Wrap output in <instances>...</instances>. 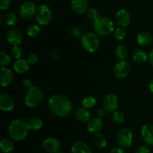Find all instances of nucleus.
<instances>
[{"instance_id": "nucleus-1", "label": "nucleus", "mask_w": 153, "mask_h": 153, "mask_svg": "<svg viewBox=\"0 0 153 153\" xmlns=\"http://www.w3.org/2000/svg\"><path fill=\"white\" fill-rule=\"evenodd\" d=\"M48 107L51 113L60 117L68 116L73 110L70 100L61 94L52 96L48 102Z\"/></svg>"}, {"instance_id": "nucleus-2", "label": "nucleus", "mask_w": 153, "mask_h": 153, "mask_svg": "<svg viewBox=\"0 0 153 153\" xmlns=\"http://www.w3.org/2000/svg\"><path fill=\"white\" fill-rule=\"evenodd\" d=\"M27 122L22 119H15L8 126V133L13 140L22 141L25 140L28 132Z\"/></svg>"}, {"instance_id": "nucleus-3", "label": "nucleus", "mask_w": 153, "mask_h": 153, "mask_svg": "<svg viewBox=\"0 0 153 153\" xmlns=\"http://www.w3.org/2000/svg\"><path fill=\"white\" fill-rule=\"evenodd\" d=\"M114 23L106 16H100L94 22V31L100 36H108L114 31Z\"/></svg>"}, {"instance_id": "nucleus-4", "label": "nucleus", "mask_w": 153, "mask_h": 153, "mask_svg": "<svg viewBox=\"0 0 153 153\" xmlns=\"http://www.w3.org/2000/svg\"><path fill=\"white\" fill-rule=\"evenodd\" d=\"M81 43L86 52L93 53L100 47V40L95 32H86L81 37Z\"/></svg>"}, {"instance_id": "nucleus-5", "label": "nucleus", "mask_w": 153, "mask_h": 153, "mask_svg": "<svg viewBox=\"0 0 153 153\" xmlns=\"http://www.w3.org/2000/svg\"><path fill=\"white\" fill-rule=\"evenodd\" d=\"M43 100V93L38 87H32L28 90L25 98V103L30 108H36L40 104Z\"/></svg>"}, {"instance_id": "nucleus-6", "label": "nucleus", "mask_w": 153, "mask_h": 153, "mask_svg": "<svg viewBox=\"0 0 153 153\" xmlns=\"http://www.w3.org/2000/svg\"><path fill=\"white\" fill-rule=\"evenodd\" d=\"M36 20L40 25H46L52 21L53 12L50 6L48 4H41L39 6L36 12Z\"/></svg>"}, {"instance_id": "nucleus-7", "label": "nucleus", "mask_w": 153, "mask_h": 153, "mask_svg": "<svg viewBox=\"0 0 153 153\" xmlns=\"http://www.w3.org/2000/svg\"><path fill=\"white\" fill-rule=\"evenodd\" d=\"M116 140L120 146L129 148L133 141L132 131L128 128H122L117 134Z\"/></svg>"}, {"instance_id": "nucleus-8", "label": "nucleus", "mask_w": 153, "mask_h": 153, "mask_svg": "<svg viewBox=\"0 0 153 153\" xmlns=\"http://www.w3.org/2000/svg\"><path fill=\"white\" fill-rule=\"evenodd\" d=\"M37 7H36V4H34L33 1H24V2L21 4L20 7H19V16H20L22 19L28 20V19H31L33 16H35L36 12H37Z\"/></svg>"}, {"instance_id": "nucleus-9", "label": "nucleus", "mask_w": 153, "mask_h": 153, "mask_svg": "<svg viewBox=\"0 0 153 153\" xmlns=\"http://www.w3.org/2000/svg\"><path fill=\"white\" fill-rule=\"evenodd\" d=\"M131 71V65L128 61L125 60H120L119 62L117 63L113 69L114 76L117 79H123L126 78Z\"/></svg>"}, {"instance_id": "nucleus-10", "label": "nucleus", "mask_w": 153, "mask_h": 153, "mask_svg": "<svg viewBox=\"0 0 153 153\" xmlns=\"http://www.w3.org/2000/svg\"><path fill=\"white\" fill-rule=\"evenodd\" d=\"M119 105V99L115 94H110L105 96L103 100V107L108 112H114Z\"/></svg>"}, {"instance_id": "nucleus-11", "label": "nucleus", "mask_w": 153, "mask_h": 153, "mask_svg": "<svg viewBox=\"0 0 153 153\" xmlns=\"http://www.w3.org/2000/svg\"><path fill=\"white\" fill-rule=\"evenodd\" d=\"M43 147L46 152L57 153L61 149V142L55 137H47L43 142Z\"/></svg>"}, {"instance_id": "nucleus-12", "label": "nucleus", "mask_w": 153, "mask_h": 153, "mask_svg": "<svg viewBox=\"0 0 153 153\" xmlns=\"http://www.w3.org/2000/svg\"><path fill=\"white\" fill-rule=\"evenodd\" d=\"M6 37L9 43L13 46H19L23 41L22 32L16 28H11L7 31Z\"/></svg>"}, {"instance_id": "nucleus-13", "label": "nucleus", "mask_w": 153, "mask_h": 153, "mask_svg": "<svg viewBox=\"0 0 153 153\" xmlns=\"http://www.w3.org/2000/svg\"><path fill=\"white\" fill-rule=\"evenodd\" d=\"M116 22L120 27L128 26L131 22V16L128 10L125 9H120L116 13Z\"/></svg>"}, {"instance_id": "nucleus-14", "label": "nucleus", "mask_w": 153, "mask_h": 153, "mask_svg": "<svg viewBox=\"0 0 153 153\" xmlns=\"http://www.w3.org/2000/svg\"><path fill=\"white\" fill-rule=\"evenodd\" d=\"M14 100L13 97L7 94H2L0 96V108L4 111H11L14 108Z\"/></svg>"}, {"instance_id": "nucleus-15", "label": "nucleus", "mask_w": 153, "mask_h": 153, "mask_svg": "<svg viewBox=\"0 0 153 153\" xmlns=\"http://www.w3.org/2000/svg\"><path fill=\"white\" fill-rule=\"evenodd\" d=\"M104 123L100 117H94L90 120L87 124V130L88 132L97 134L99 133L103 128Z\"/></svg>"}, {"instance_id": "nucleus-16", "label": "nucleus", "mask_w": 153, "mask_h": 153, "mask_svg": "<svg viewBox=\"0 0 153 153\" xmlns=\"http://www.w3.org/2000/svg\"><path fill=\"white\" fill-rule=\"evenodd\" d=\"M141 134L145 143L149 146H153V125L145 124L141 128Z\"/></svg>"}, {"instance_id": "nucleus-17", "label": "nucleus", "mask_w": 153, "mask_h": 153, "mask_svg": "<svg viewBox=\"0 0 153 153\" xmlns=\"http://www.w3.org/2000/svg\"><path fill=\"white\" fill-rule=\"evenodd\" d=\"M13 80V73L7 67H1L0 70V85L1 87H7Z\"/></svg>"}, {"instance_id": "nucleus-18", "label": "nucleus", "mask_w": 153, "mask_h": 153, "mask_svg": "<svg viewBox=\"0 0 153 153\" xmlns=\"http://www.w3.org/2000/svg\"><path fill=\"white\" fill-rule=\"evenodd\" d=\"M72 8L77 14H83L88 10V0H72Z\"/></svg>"}, {"instance_id": "nucleus-19", "label": "nucleus", "mask_w": 153, "mask_h": 153, "mask_svg": "<svg viewBox=\"0 0 153 153\" xmlns=\"http://www.w3.org/2000/svg\"><path fill=\"white\" fill-rule=\"evenodd\" d=\"M152 36L150 32L147 31H142L137 34V42L140 46H147L152 43Z\"/></svg>"}, {"instance_id": "nucleus-20", "label": "nucleus", "mask_w": 153, "mask_h": 153, "mask_svg": "<svg viewBox=\"0 0 153 153\" xmlns=\"http://www.w3.org/2000/svg\"><path fill=\"white\" fill-rule=\"evenodd\" d=\"M71 151L72 153H92L91 147L82 141H77L73 143Z\"/></svg>"}, {"instance_id": "nucleus-21", "label": "nucleus", "mask_w": 153, "mask_h": 153, "mask_svg": "<svg viewBox=\"0 0 153 153\" xmlns=\"http://www.w3.org/2000/svg\"><path fill=\"white\" fill-rule=\"evenodd\" d=\"M75 117L79 122L86 123L91 120V113L85 108H79L75 112Z\"/></svg>"}, {"instance_id": "nucleus-22", "label": "nucleus", "mask_w": 153, "mask_h": 153, "mask_svg": "<svg viewBox=\"0 0 153 153\" xmlns=\"http://www.w3.org/2000/svg\"><path fill=\"white\" fill-rule=\"evenodd\" d=\"M30 64L28 62V61H25L24 59H18L15 61L13 64V69L15 71L19 74L25 73L29 70Z\"/></svg>"}, {"instance_id": "nucleus-23", "label": "nucleus", "mask_w": 153, "mask_h": 153, "mask_svg": "<svg viewBox=\"0 0 153 153\" xmlns=\"http://www.w3.org/2000/svg\"><path fill=\"white\" fill-rule=\"evenodd\" d=\"M132 58L134 62L139 64H143V63H145L147 61V59H149V56H148L147 53L144 50L140 49H136L133 52Z\"/></svg>"}, {"instance_id": "nucleus-24", "label": "nucleus", "mask_w": 153, "mask_h": 153, "mask_svg": "<svg viewBox=\"0 0 153 153\" xmlns=\"http://www.w3.org/2000/svg\"><path fill=\"white\" fill-rule=\"evenodd\" d=\"M0 148L2 152L11 153L14 149V144L10 139L3 138L0 143Z\"/></svg>"}, {"instance_id": "nucleus-25", "label": "nucleus", "mask_w": 153, "mask_h": 153, "mask_svg": "<svg viewBox=\"0 0 153 153\" xmlns=\"http://www.w3.org/2000/svg\"><path fill=\"white\" fill-rule=\"evenodd\" d=\"M27 125H28L29 130L37 131L41 128L42 126H43V121L38 117H32L30 118L27 121Z\"/></svg>"}, {"instance_id": "nucleus-26", "label": "nucleus", "mask_w": 153, "mask_h": 153, "mask_svg": "<svg viewBox=\"0 0 153 153\" xmlns=\"http://www.w3.org/2000/svg\"><path fill=\"white\" fill-rule=\"evenodd\" d=\"M17 22V16L14 12H7L4 16V22L8 26L14 25Z\"/></svg>"}, {"instance_id": "nucleus-27", "label": "nucleus", "mask_w": 153, "mask_h": 153, "mask_svg": "<svg viewBox=\"0 0 153 153\" xmlns=\"http://www.w3.org/2000/svg\"><path fill=\"white\" fill-rule=\"evenodd\" d=\"M115 55L119 60H125L128 55V49L124 45H119L115 49Z\"/></svg>"}, {"instance_id": "nucleus-28", "label": "nucleus", "mask_w": 153, "mask_h": 153, "mask_svg": "<svg viewBox=\"0 0 153 153\" xmlns=\"http://www.w3.org/2000/svg\"><path fill=\"white\" fill-rule=\"evenodd\" d=\"M97 104V99L93 96H88L85 97L82 102V105L84 108L87 109L92 108Z\"/></svg>"}, {"instance_id": "nucleus-29", "label": "nucleus", "mask_w": 153, "mask_h": 153, "mask_svg": "<svg viewBox=\"0 0 153 153\" xmlns=\"http://www.w3.org/2000/svg\"><path fill=\"white\" fill-rule=\"evenodd\" d=\"M94 142H95L96 145L98 146L99 148L103 149L107 145V141H106L105 137H104L102 134L101 133H97L94 136Z\"/></svg>"}, {"instance_id": "nucleus-30", "label": "nucleus", "mask_w": 153, "mask_h": 153, "mask_svg": "<svg viewBox=\"0 0 153 153\" xmlns=\"http://www.w3.org/2000/svg\"><path fill=\"white\" fill-rule=\"evenodd\" d=\"M40 28L38 25L36 24H31L28 25V28L26 29V33L28 36L31 37H35L40 34Z\"/></svg>"}, {"instance_id": "nucleus-31", "label": "nucleus", "mask_w": 153, "mask_h": 153, "mask_svg": "<svg viewBox=\"0 0 153 153\" xmlns=\"http://www.w3.org/2000/svg\"><path fill=\"white\" fill-rule=\"evenodd\" d=\"M114 34V37L117 40H122L125 38L126 35V31L123 27L120 26L115 28Z\"/></svg>"}, {"instance_id": "nucleus-32", "label": "nucleus", "mask_w": 153, "mask_h": 153, "mask_svg": "<svg viewBox=\"0 0 153 153\" xmlns=\"http://www.w3.org/2000/svg\"><path fill=\"white\" fill-rule=\"evenodd\" d=\"M10 64V58L4 52H0V65L1 67H7Z\"/></svg>"}, {"instance_id": "nucleus-33", "label": "nucleus", "mask_w": 153, "mask_h": 153, "mask_svg": "<svg viewBox=\"0 0 153 153\" xmlns=\"http://www.w3.org/2000/svg\"><path fill=\"white\" fill-rule=\"evenodd\" d=\"M112 120L116 123H122L125 120V115L121 111H115L112 114Z\"/></svg>"}, {"instance_id": "nucleus-34", "label": "nucleus", "mask_w": 153, "mask_h": 153, "mask_svg": "<svg viewBox=\"0 0 153 153\" xmlns=\"http://www.w3.org/2000/svg\"><path fill=\"white\" fill-rule=\"evenodd\" d=\"M22 52H23L22 49L19 45V46H13V47L11 49L10 54H11L12 58L16 60H18L21 58L22 55Z\"/></svg>"}, {"instance_id": "nucleus-35", "label": "nucleus", "mask_w": 153, "mask_h": 153, "mask_svg": "<svg viewBox=\"0 0 153 153\" xmlns=\"http://www.w3.org/2000/svg\"><path fill=\"white\" fill-rule=\"evenodd\" d=\"M88 17L91 20L95 21L96 19H98L100 17V15H99L98 11L97 10H96L95 8H91L88 10Z\"/></svg>"}, {"instance_id": "nucleus-36", "label": "nucleus", "mask_w": 153, "mask_h": 153, "mask_svg": "<svg viewBox=\"0 0 153 153\" xmlns=\"http://www.w3.org/2000/svg\"><path fill=\"white\" fill-rule=\"evenodd\" d=\"M70 32H71L72 35L76 37H82V31L80 28L78 26H73L70 29Z\"/></svg>"}, {"instance_id": "nucleus-37", "label": "nucleus", "mask_w": 153, "mask_h": 153, "mask_svg": "<svg viewBox=\"0 0 153 153\" xmlns=\"http://www.w3.org/2000/svg\"><path fill=\"white\" fill-rule=\"evenodd\" d=\"M12 0H0V8L1 10H7L10 6Z\"/></svg>"}, {"instance_id": "nucleus-38", "label": "nucleus", "mask_w": 153, "mask_h": 153, "mask_svg": "<svg viewBox=\"0 0 153 153\" xmlns=\"http://www.w3.org/2000/svg\"><path fill=\"white\" fill-rule=\"evenodd\" d=\"M27 61L29 64H35L38 61V58L35 54H30L27 58Z\"/></svg>"}, {"instance_id": "nucleus-39", "label": "nucleus", "mask_w": 153, "mask_h": 153, "mask_svg": "<svg viewBox=\"0 0 153 153\" xmlns=\"http://www.w3.org/2000/svg\"><path fill=\"white\" fill-rule=\"evenodd\" d=\"M22 85H23L24 88H26V89H28V90H29L30 88H31L32 87H34V85H33V82L29 79H25V80L22 82Z\"/></svg>"}, {"instance_id": "nucleus-40", "label": "nucleus", "mask_w": 153, "mask_h": 153, "mask_svg": "<svg viewBox=\"0 0 153 153\" xmlns=\"http://www.w3.org/2000/svg\"><path fill=\"white\" fill-rule=\"evenodd\" d=\"M135 153H149V149L146 146H140L136 149Z\"/></svg>"}, {"instance_id": "nucleus-41", "label": "nucleus", "mask_w": 153, "mask_h": 153, "mask_svg": "<svg viewBox=\"0 0 153 153\" xmlns=\"http://www.w3.org/2000/svg\"><path fill=\"white\" fill-rule=\"evenodd\" d=\"M110 153H126L125 149L122 146H116L111 150Z\"/></svg>"}, {"instance_id": "nucleus-42", "label": "nucleus", "mask_w": 153, "mask_h": 153, "mask_svg": "<svg viewBox=\"0 0 153 153\" xmlns=\"http://www.w3.org/2000/svg\"><path fill=\"white\" fill-rule=\"evenodd\" d=\"M51 56L52 60H58L60 57V51L58 49H54L51 54Z\"/></svg>"}, {"instance_id": "nucleus-43", "label": "nucleus", "mask_w": 153, "mask_h": 153, "mask_svg": "<svg viewBox=\"0 0 153 153\" xmlns=\"http://www.w3.org/2000/svg\"><path fill=\"white\" fill-rule=\"evenodd\" d=\"M149 63H150L151 66H152L153 67V48L152 49V50L150 51V52H149Z\"/></svg>"}, {"instance_id": "nucleus-44", "label": "nucleus", "mask_w": 153, "mask_h": 153, "mask_svg": "<svg viewBox=\"0 0 153 153\" xmlns=\"http://www.w3.org/2000/svg\"><path fill=\"white\" fill-rule=\"evenodd\" d=\"M149 90H150L151 93L153 94V79L149 83Z\"/></svg>"}, {"instance_id": "nucleus-45", "label": "nucleus", "mask_w": 153, "mask_h": 153, "mask_svg": "<svg viewBox=\"0 0 153 153\" xmlns=\"http://www.w3.org/2000/svg\"><path fill=\"white\" fill-rule=\"evenodd\" d=\"M57 153H64V152H61V151H59V152H58Z\"/></svg>"}]
</instances>
